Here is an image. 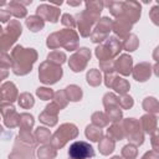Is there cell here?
Masks as SVG:
<instances>
[{"mask_svg": "<svg viewBox=\"0 0 159 159\" xmlns=\"http://www.w3.org/2000/svg\"><path fill=\"white\" fill-rule=\"evenodd\" d=\"M36 138L41 142V143H46L50 140V132L46 128H37L36 130Z\"/></svg>", "mask_w": 159, "mask_h": 159, "instance_id": "cell-23", "label": "cell"}, {"mask_svg": "<svg viewBox=\"0 0 159 159\" xmlns=\"http://www.w3.org/2000/svg\"><path fill=\"white\" fill-rule=\"evenodd\" d=\"M120 42L116 37H109L107 42H104L102 46H98L96 48V55L99 60H109V57L118 53V50L120 51Z\"/></svg>", "mask_w": 159, "mask_h": 159, "instance_id": "cell-4", "label": "cell"}, {"mask_svg": "<svg viewBox=\"0 0 159 159\" xmlns=\"http://www.w3.org/2000/svg\"><path fill=\"white\" fill-rule=\"evenodd\" d=\"M48 149H50V145H45L39 150L40 159H52V158H55V155H56L55 149H52V148H51V150H48Z\"/></svg>", "mask_w": 159, "mask_h": 159, "instance_id": "cell-18", "label": "cell"}, {"mask_svg": "<svg viewBox=\"0 0 159 159\" xmlns=\"http://www.w3.org/2000/svg\"><path fill=\"white\" fill-rule=\"evenodd\" d=\"M116 66H117V71L120 72L122 75H129L132 68V58L128 55H123L117 61Z\"/></svg>", "mask_w": 159, "mask_h": 159, "instance_id": "cell-11", "label": "cell"}, {"mask_svg": "<svg viewBox=\"0 0 159 159\" xmlns=\"http://www.w3.org/2000/svg\"><path fill=\"white\" fill-rule=\"evenodd\" d=\"M112 159H120L119 157H114V158H112Z\"/></svg>", "mask_w": 159, "mask_h": 159, "instance_id": "cell-31", "label": "cell"}, {"mask_svg": "<svg viewBox=\"0 0 159 159\" xmlns=\"http://www.w3.org/2000/svg\"><path fill=\"white\" fill-rule=\"evenodd\" d=\"M87 81L92 86H97L98 83H101V73L96 70H91L87 75Z\"/></svg>", "mask_w": 159, "mask_h": 159, "instance_id": "cell-19", "label": "cell"}, {"mask_svg": "<svg viewBox=\"0 0 159 159\" xmlns=\"http://www.w3.org/2000/svg\"><path fill=\"white\" fill-rule=\"evenodd\" d=\"M86 135H87L91 140L97 142V140H101V138H102V130H101L99 128L93 127V125H88V127L86 128Z\"/></svg>", "mask_w": 159, "mask_h": 159, "instance_id": "cell-16", "label": "cell"}, {"mask_svg": "<svg viewBox=\"0 0 159 159\" xmlns=\"http://www.w3.org/2000/svg\"><path fill=\"white\" fill-rule=\"evenodd\" d=\"M112 29L120 36H124L129 30H130V22L127 19H123L122 16H119L113 24H112Z\"/></svg>", "mask_w": 159, "mask_h": 159, "instance_id": "cell-10", "label": "cell"}, {"mask_svg": "<svg viewBox=\"0 0 159 159\" xmlns=\"http://www.w3.org/2000/svg\"><path fill=\"white\" fill-rule=\"evenodd\" d=\"M113 148H114V143L112 140H109V138H103L101 139V143H99V150L102 154H109L113 152Z\"/></svg>", "mask_w": 159, "mask_h": 159, "instance_id": "cell-17", "label": "cell"}, {"mask_svg": "<svg viewBox=\"0 0 159 159\" xmlns=\"http://www.w3.org/2000/svg\"><path fill=\"white\" fill-rule=\"evenodd\" d=\"M10 15H15L16 17H24L26 15V9L22 6V4H20V1H11L9 4V10Z\"/></svg>", "mask_w": 159, "mask_h": 159, "instance_id": "cell-13", "label": "cell"}, {"mask_svg": "<svg viewBox=\"0 0 159 159\" xmlns=\"http://www.w3.org/2000/svg\"><path fill=\"white\" fill-rule=\"evenodd\" d=\"M66 93L68 94L67 98H70V101H80L82 97V91L80 87L77 86H70L66 88Z\"/></svg>", "mask_w": 159, "mask_h": 159, "instance_id": "cell-15", "label": "cell"}, {"mask_svg": "<svg viewBox=\"0 0 159 159\" xmlns=\"http://www.w3.org/2000/svg\"><path fill=\"white\" fill-rule=\"evenodd\" d=\"M62 24H63V25H70L71 27H73V26H75L73 17H72L71 15H68V14H65V15L62 16Z\"/></svg>", "mask_w": 159, "mask_h": 159, "instance_id": "cell-27", "label": "cell"}, {"mask_svg": "<svg viewBox=\"0 0 159 159\" xmlns=\"http://www.w3.org/2000/svg\"><path fill=\"white\" fill-rule=\"evenodd\" d=\"M91 57V52L83 47V48H80L77 53H75L71 58H70V66L72 68V71L75 72H80L83 70V67L86 66V62L87 60Z\"/></svg>", "mask_w": 159, "mask_h": 159, "instance_id": "cell-7", "label": "cell"}, {"mask_svg": "<svg viewBox=\"0 0 159 159\" xmlns=\"http://www.w3.org/2000/svg\"><path fill=\"white\" fill-rule=\"evenodd\" d=\"M111 26H112V22L108 17H103L101 21H99V25L96 27L94 32L92 34V41L93 42H98V41H103V39L107 36L108 31L111 30Z\"/></svg>", "mask_w": 159, "mask_h": 159, "instance_id": "cell-9", "label": "cell"}, {"mask_svg": "<svg viewBox=\"0 0 159 159\" xmlns=\"http://www.w3.org/2000/svg\"><path fill=\"white\" fill-rule=\"evenodd\" d=\"M80 4H81V1H77V2H72V1H68V5H73V6H75V5H80Z\"/></svg>", "mask_w": 159, "mask_h": 159, "instance_id": "cell-30", "label": "cell"}, {"mask_svg": "<svg viewBox=\"0 0 159 159\" xmlns=\"http://www.w3.org/2000/svg\"><path fill=\"white\" fill-rule=\"evenodd\" d=\"M37 96L42 99H50L52 96H53V92L50 89V88H39L37 89Z\"/></svg>", "mask_w": 159, "mask_h": 159, "instance_id": "cell-26", "label": "cell"}, {"mask_svg": "<svg viewBox=\"0 0 159 159\" xmlns=\"http://www.w3.org/2000/svg\"><path fill=\"white\" fill-rule=\"evenodd\" d=\"M0 94H1V97H2L4 99L12 102V101H15L16 94H17V92H16V87H15L11 82H6V83L1 87V89H0Z\"/></svg>", "mask_w": 159, "mask_h": 159, "instance_id": "cell-12", "label": "cell"}, {"mask_svg": "<svg viewBox=\"0 0 159 159\" xmlns=\"http://www.w3.org/2000/svg\"><path fill=\"white\" fill-rule=\"evenodd\" d=\"M1 30H2V29H1V27H0V34H1Z\"/></svg>", "mask_w": 159, "mask_h": 159, "instance_id": "cell-32", "label": "cell"}, {"mask_svg": "<svg viewBox=\"0 0 159 159\" xmlns=\"http://www.w3.org/2000/svg\"><path fill=\"white\" fill-rule=\"evenodd\" d=\"M12 57L15 60L21 58V62L14 65V72L16 75H25L31 71V66L36 60V52L32 48H22L21 46H16L12 51Z\"/></svg>", "mask_w": 159, "mask_h": 159, "instance_id": "cell-1", "label": "cell"}, {"mask_svg": "<svg viewBox=\"0 0 159 159\" xmlns=\"http://www.w3.org/2000/svg\"><path fill=\"white\" fill-rule=\"evenodd\" d=\"M19 123H21V124H25V128H24V129L29 130V129L32 127V124H34V119H32V116H30V114H26V113L21 114V116H20V122H19Z\"/></svg>", "mask_w": 159, "mask_h": 159, "instance_id": "cell-24", "label": "cell"}, {"mask_svg": "<svg viewBox=\"0 0 159 159\" xmlns=\"http://www.w3.org/2000/svg\"><path fill=\"white\" fill-rule=\"evenodd\" d=\"M39 76L40 80L46 83V84H51L57 82L58 78H61L62 76V70L61 67H58L57 65H48V62H45L41 65L40 71H39Z\"/></svg>", "mask_w": 159, "mask_h": 159, "instance_id": "cell-2", "label": "cell"}, {"mask_svg": "<svg viewBox=\"0 0 159 159\" xmlns=\"http://www.w3.org/2000/svg\"><path fill=\"white\" fill-rule=\"evenodd\" d=\"M9 17H10V12H9L7 10L0 9V21H1V22H6V21L9 20Z\"/></svg>", "mask_w": 159, "mask_h": 159, "instance_id": "cell-29", "label": "cell"}, {"mask_svg": "<svg viewBox=\"0 0 159 159\" xmlns=\"http://www.w3.org/2000/svg\"><path fill=\"white\" fill-rule=\"evenodd\" d=\"M26 25L31 31L36 32V31H40L43 27V20L39 16H30L26 20Z\"/></svg>", "mask_w": 159, "mask_h": 159, "instance_id": "cell-14", "label": "cell"}, {"mask_svg": "<svg viewBox=\"0 0 159 159\" xmlns=\"http://www.w3.org/2000/svg\"><path fill=\"white\" fill-rule=\"evenodd\" d=\"M68 155L71 159H88L94 155V150L86 142H75L68 149Z\"/></svg>", "mask_w": 159, "mask_h": 159, "instance_id": "cell-5", "label": "cell"}, {"mask_svg": "<svg viewBox=\"0 0 159 159\" xmlns=\"http://www.w3.org/2000/svg\"><path fill=\"white\" fill-rule=\"evenodd\" d=\"M19 103L24 107V108H29L31 106H34V98L31 94L29 93H22L20 97H19Z\"/></svg>", "mask_w": 159, "mask_h": 159, "instance_id": "cell-21", "label": "cell"}, {"mask_svg": "<svg viewBox=\"0 0 159 159\" xmlns=\"http://www.w3.org/2000/svg\"><path fill=\"white\" fill-rule=\"evenodd\" d=\"M120 104H122V107H123V108L132 107V106H133V99H132L130 97L125 96V97H123V99H120Z\"/></svg>", "mask_w": 159, "mask_h": 159, "instance_id": "cell-28", "label": "cell"}, {"mask_svg": "<svg viewBox=\"0 0 159 159\" xmlns=\"http://www.w3.org/2000/svg\"><path fill=\"white\" fill-rule=\"evenodd\" d=\"M37 16L42 20H48L51 22H56L60 16V10L57 7H52L50 5L42 4L37 7Z\"/></svg>", "mask_w": 159, "mask_h": 159, "instance_id": "cell-8", "label": "cell"}, {"mask_svg": "<svg viewBox=\"0 0 159 159\" xmlns=\"http://www.w3.org/2000/svg\"><path fill=\"white\" fill-rule=\"evenodd\" d=\"M122 154L127 158V159H133L137 155V149L133 145H125L122 150Z\"/></svg>", "mask_w": 159, "mask_h": 159, "instance_id": "cell-25", "label": "cell"}, {"mask_svg": "<svg viewBox=\"0 0 159 159\" xmlns=\"http://www.w3.org/2000/svg\"><path fill=\"white\" fill-rule=\"evenodd\" d=\"M40 120H41L42 123H45V124H48V125H55L56 122H57L56 116H52L51 113H48V112H46V111H45L43 113H41Z\"/></svg>", "mask_w": 159, "mask_h": 159, "instance_id": "cell-22", "label": "cell"}, {"mask_svg": "<svg viewBox=\"0 0 159 159\" xmlns=\"http://www.w3.org/2000/svg\"><path fill=\"white\" fill-rule=\"evenodd\" d=\"M48 62L51 61V62H53V63H56V65H61L63 61H65V58H66V56H65V53H62V52H60V51H53L52 53H50L48 55Z\"/></svg>", "mask_w": 159, "mask_h": 159, "instance_id": "cell-20", "label": "cell"}, {"mask_svg": "<svg viewBox=\"0 0 159 159\" xmlns=\"http://www.w3.org/2000/svg\"><path fill=\"white\" fill-rule=\"evenodd\" d=\"M99 14L94 12V11H89L86 10L83 12H81L80 15H77L78 19V27H80V32L82 36H88L91 32V26L97 21Z\"/></svg>", "mask_w": 159, "mask_h": 159, "instance_id": "cell-6", "label": "cell"}, {"mask_svg": "<svg viewBox=\"0 0 159 159\" xmlns=\"http://www.w3.org/2000/svg\"><path fill=\"white\" fill-rule=\"evenodd\" d=\"M76 135H77V128L73 124H62L60 129L53 134L52 144L55 145V148H61L65 145V143L68 139L75 138Z\"/></svg>", "mask_w": 159, "mask_h": 159, "instance_id": "cell-3", "label": "cell"}]
</instances>
